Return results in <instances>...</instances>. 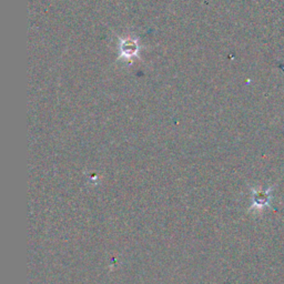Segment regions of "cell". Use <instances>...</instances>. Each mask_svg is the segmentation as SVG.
I'll use <instances>...</instances> for the list:
<instances>
[{"label": "cell", "mask_w": 284, "mask_h": 284, "mask_svg": "<svg viewBox=\"0 0 284 284\" xmlns=\"http://www.w3.org/2000/svg\"><path fill=\"white\" fill-rule=\"evenodd\" d=\"M121 50L124 57H131L134 55L135 51L138 50V47L133 40H127V41H123Z\"/></svg>", "instance_id": "1"}]
</instances>
